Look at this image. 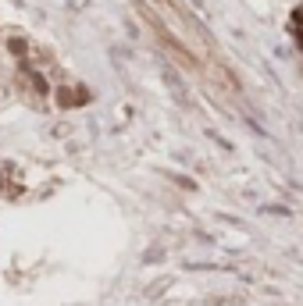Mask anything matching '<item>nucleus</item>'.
Listing matches in <instances>:
<instances>
[{"label":"nucleus","instance_id":"2","mask_svg":"<svg viewBox=\"0 0 303 306\" xmlns=\"http://www.w3.org/2000/svg\"><path fill=\"white\" fill-rule=\"evenodd\" d=\"M57 100H61V107H72V89H61Z\"/></svg>","mask_w":303,"mask_h":306},{"label":"nucleus","instance_id":"1","mask_svg":"<svg viewBox=\"0 0 303 306\" xmlns=\"http://www.w3.org/2000/svg\"><path fill=\"white\" fill-rule=\"evenodd\" d=\"M139 7H143V14L150 18V25L175 47V50H182L186 57H196V54L204 50V43H207L204 25H196L193 14L182 11L175 0H139Z\"/></svg>","mask_w":303,"mask_h":306},{"label":"nucleus","instance_id":"3","mask_svg":"<svg viewBox=\"0 0 303 306\" xmlns=\"http://www.w3.org/2000/svg\"><path fill=\"white\" fill-rule=\"evenodd\" d=\"M11 54H25V43L22 39H11Z\"/></svg>","mask_w":303,"mask_h":306}]
</instances>
